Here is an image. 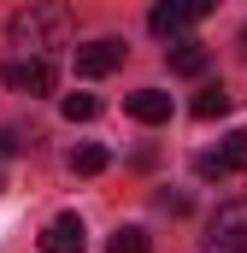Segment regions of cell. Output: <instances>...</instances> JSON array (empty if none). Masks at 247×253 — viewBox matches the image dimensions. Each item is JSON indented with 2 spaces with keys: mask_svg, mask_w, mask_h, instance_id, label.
<instances>
[{
  "mask_svg": "<svg viewBox=\"0 0 247 253\" xmlns=\"http://www.w3.org/2000/svg\"><path fill=\"white\" fill-rule=\"evenodd\" d=\"M212 6H218V0H159V6L147 12V30H153V36H183L188 24H200Z\"/></svg>",
  "mask_w": 247,
  "mask_h": 253,
  "instance_id": "obj_3",
  "label": "cell"
},
{
  "mask_svg": "<svg viewBox=\"0 0 247 253\" xmlns=\"http://www.w3.org/2000/svg\"><path fill=\"white\" fill-rule=\"evenodd\" d=\"M0 153H24V129H18V124L0 129Z\"/></svg>",
  "mask_w": 247,
  "mask_h": 253,
  "instance_id": "obj_15",
  "label": "cell"
},
{
  "mask_svg": "<svg viewBox=\"0 0 247 253\" xmlns=\"http://www.w3.org/2000/svg\"><path fill=\"white\" fill-rule=\"evenodd\" d=\"M59 112L71 118V124H88V118L100 112V100H94V94H65V100H59Z\"/></svg>",
  "mask_w": 247,
  "mask_h": 253,
  "instance_id": "obj_12",
  "label": "cell"
},
{
  "mask_svg": "<svg viewBox=\"0 0 247 253\" xmlns=\"http://www.w3.org/2000/svg\"><path fill=\"white\" fill-rule=\"evenodd\" d=\"M165 59H171V71H177V77H206V65H212V53H206V47H200V42H171V53H165Z\"/></svg>",
  "mask_w": 247,
  "mask_h": 253,
  "instance_id": "obj_8",
  "label": "cell"
},
{
  "mask_svg": "<svg viewBox=\"0 0 247 253\" xmlns=\"http://www.w3.org/2000/svg\"><path fill=\"white\" fill-rule=\"evenodd\" d=\"M153 242H147V230L141 224H118L112 230V242H106V253H147Z\"/></svg>",
  "mask_w": 247,
  "mask_h": 253,
  "instance_id": "obj_11",
  "label": "cell"
},
{
  "mask_svg": "<svg viewBox=\"0 0 247 253\" xmlns=\"http://www.w3.org/2000/svg\"><path fill=\"white\" fill-rule=\"evenodd\" d=\"M242 59H247V24H242Z\"/></svg>",
  "mask_w": 247,
  "mask_h": 253,
  "instance_id": "obj_17",
  "label": "cell"
},
{
  "mask_svg": "<svg viewBox=\"0 0 247 253\" xmlns=\"http://www.w3.org/2000/svg\"><path fill=\"white\" fill-rule=\"evenodd\" d=\"M82 242H88L82 218H77V212H59V218L47 224V236H41V253H82Z\"/></svg>",
  "mask_w": 247,
  "mask_h": 253,
  "instance_id": "obj_6",
  "label": "cell"
},
{
  "mask_svg": "<svg viewBox=\"0 0 247 253\" xmlns=\"http://www.w3.org/2000/svg\"><path fill=\"white\" fill-rule=\"evenodd\" d=\"M118 65H124V42H112V36L77 47V77H106V71H118Z\"/></svg>",
  "mask_w": 247,
  "mask_h": 253,
  "instance_id": "obj_5",
  "label": "cell"
},
{
  "mask_svg": "<svg viewBox=\"0 0 247 253\" xmlns=\"http://www.w3.org/2000/svg\"><path fill=\"white\" fill-rule=\"evenodd\" d=\"M0 83L6 88H18V94H53V59H36V53H18V59L0 71Z\"/></svg>",
  "mask_w": 247,
  "mask_h": 253,
  "instance_id": "obj_4",
  "label": "cell"
},
{
  "mask_svg": "<svg viewBox=\"0 0 247 253\" xmlns=\"http://www.w3.org/2000/svg\"><path fill=\"white\" fill-rule=\"evenodd\" d=\"M159 212H171V218H183V212H188V194H171V189H165V194H159Z\"/></svg>",
  "mask_w": 247,
  "mask_h": 253,
  "instance_id": "obj_16",
  "label": "cell"
},
{
  "mask_svg": "<svg viewBox=\"0 0 247 253\" xmlns=\"http://www.w3.org/2000/svg\"><path fill=\"white\" fill-rule=\"evenodd\" d=\"M106 165H112L106 147H94V141H88V147H71V171H77V177H100Z\"/></svg>",
  "mask_w": 247,
  "mask_h": 253,
  "instance_id": "obj_10",
  "label": "cell"
},
{
  "mask_svg": "<svg viewBox=\"0 0 247 253\" xmlns=\"http://www.w3.org/2000/svg\"><path fill=\"white\" fill-rule=\"evenodd\" d=\"M206 253H247V200H224L206 224Z\"/></svg>",
  "mask_w": 247,
  "mask_h": 253,
  "instance_id": "obj_2",
  "label": "cell"
},
{
  "mask_svg": "<svg viewBox=\"0 0 247 253\" xmlns=\"http://www.w3.org/2000/svg\"><path fill=\"white\" fill-rule=\"evenodd\" d=\"M224 165L230 171H247V129H230L224 135Z\"/></svg>",
  "mask_w": 247,
  "mask_h": 253,
  "instance_id": "obj_13",
  "label": "cell"
},
{
  "mask_svg": "<svg viewBox=\"0 0 247 253\" xmlns=\"http://www.w3.org/2000/svg\"><path fill=\"white\" fill-rule=\"evenodd\" d=\"M71 30H77V18H71L65 0H30V6H18L12 24H6L12 47H18V53H36V59H53L65 42H71Z\"/></svg>",
  "mask_w": 247,
  "mask_h": 253,
  "instance_id": "obj_1",
  "label": "cell"
},
{
  "mask_svg": "<svg viewBox=\"0 0 247 253\" xmlns=\"http://www.w3.org/2000/svg\"><path fill=\"white\" fill-rule=\"evenodd\" d=\"M224 112H230V88H224V83H206V88L194 94V118L212 124V118H224Z\"/></svg>",
  "mask_w": 247,
  "mask_h": 253,
  "instance_id": "obj_9",
  "label": "cell"
},
{
  "mask_svg": "<svg viewBox=\"0 0 247 253\" xmlns=\"http://www.w3.org/2000/svg\"><path fill=\"white\" fill-rule=\"evenodd\" d=\"M124 112H129L135 124H165V118H171V94H165V88H135V94L124 100Z\"/></svg>",
  "mask_w": 247,
  "mask_h": 253,
  "instance_id": "obj_7",
  "label": "cell"
},
{
  "mask_svg": "<svg viewBox=\"0 0 247 253\" xmlns=\"http://www.w3.org/2000/svg\"><path fill=\"white\" fill-rule=\"evenodd\" d=\"M194 177H206V183H218V177H230V165H224V153H200V159H194Z\"/></svg>",
  "mask_w": 247,
  "mask_h": 253,
  "instance_id": "obj_14",
  "label": "cell"
}]
</instances>
